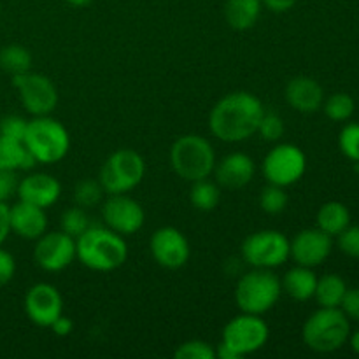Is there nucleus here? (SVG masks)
<instances>
[{
	"label": "nucleus",
	"mask_w": 359,
	"mask_h": 359,
	"mask_svg": "<svg viewBox=\"0 0 359 359\" xmlns=\"http://www.w3.org/2000/svg\"><path fill=\"white\" fill-rule=\"evenodd\" d=\"M263 114L265 107L256 95L233 91L224 95L210 111V132L223 142H242L256 135Z\"/></svg>",
	"instance_id": "1"
},
{
	"label": "nucleus",
	"mask_w": 359,
	"mask_h": 359,
	"mask_svg": "<svg viewBox=\"0 0 359 359\" xmlns=\"http://www.w3.org/2000/svg\"><path fill=\"white\" fill-rule=\"evenodd\" d=\"M76 258L95 272H112L128 258L125 237L104 224H91L76 238Z\"/></svg>",
	"instance_id": "2"
},
{
	"label": "nucleus",
	"mask_w": 359,
	"mask_h": 359,
	"mask_svg": "<svg viewBox=\"0 0 359 359\" xmlns=\"http://www.w3.org/2000/svg\"><path fill=\"white\" fill-rule=\"evenodd\" d=\"M351 335V319L340 307H321L305 321L302 337L314 353H335L346 346Z\"/></svg>",
	"instance_id": "3"
},
{
	"label": "nucleus",
	"mask_w": 359,
	"mask_h": 359,
	"mask_svg": "<svg viewBox=\"0 0 359 359\" xmlns=\"http://www.w3.org/2000/svg\"><path fill=\"white\" fill-rule=\"evenodd\" d=\"M25 147L37 163L53 165L62 161L70 149V137L65 126L51 116H35L28 121L23 139Z\"/></svg>",
	"instance_id": "4"
},
{
	"label": "nucleus",
	"mask_w": 359,
	"mask_h": 359,
	"mask_svg": "<svg viewBox=\"0 0 359 359\" xmlns=\"http://www.w3.org/2000/svg\"><path fill=\"white\" fill-rule=\"evenodd\" d=\"M170 165L179 177L195 182L212 174L216 167V153L205 137L188 133L172 144Z\"/></svg>",
	"instance_id": "5"
},
{
	"label": "nucleus",
	"mask_w": 359,
	"mask_h": 359,
	"mask_svg": "<svg viewBox=\"0 0 359 359\" xmlns=\"http://www.w3.org/2000/svg\"><path fill=\"white\" fill-rule=\"evenodd\" d=\"M283 294L280 279L270 269H252L238 279L235 302L248 314L263 316L276 307Z\"/></svg>",
	"instance_id": "6"
},
{
	"label": "nucleus",
	"mask_w": 359,
	"mask_h": 359,
	"mask_svg": "<svg viewBox=\"0 0 359 359\" xmlns=\"http://www.w3.org/2000/svg\"><path fill=\"white\" fill-rule=\"evenodd\" d=\"M146 175V161L137 151L118 149L105 160L98 182L107 195H121L135 189Z\"/></svg>",
	"instance_id": "7"
},
{
	"label": "nucleus",
	"mask_w": 359,
	"mask_h": 359,
	"mask_svg": "<svg viewBox=\"0 0 359 359\" xmlns=\"http://www.w3.org/2000/svg\"><path fill=\"white\" fill-rule=\"evenodd\" d=\"M242 259L252 269H277L290 259L291 241L277 230H262L242 242Z\"/></svg>",
	"instance_id": "8"
},
{
	"label": "nucleus",
	"mask_w": 359,
	"mask_h": 359,
	"mask_svg": "<svg viewBox=\"0 0 359 359\" xmlns=\"http://www.w3.org/2000/svg\"><path fill=\"white\" fill-rule=\"evenodd\" d=\"M269 325L263 321L262 316L242 312L241 316H235L231 321L226 323L221 342L226 344L238 356L244 358L263 349L269 342Z\"/></svg>",
	"instance_id": "9"
},
{
	"label": "nucleus",
	"mask_w": 359,
	"mask_h": 359,
	"mask_svg": "<svg viewBox=\"0 0 359 359\" xmlns=\"http://www.w3.org/2000/svg\"><path fill=\"white\" fill-rule=\"evenodd\" d=\"M307 170V156L294 144H277L263 160V175L269 184L287 188L300 181Z\"/></svg>",
	"instance_id": "10"
},
{
	"label": "nucleus",
	"mask_w": 359,
	"mask_h": 359,
	"mask_svg": "<svg viewBox=\"0 0 359 359\" xmlns=\"http://www.w3.org/2000/svg\"><path fill=\"white\" fill-rule=\"evenodd\" d=\"M13 86L16 88L23 107L34 116H49L58 105V90L44 74L23 72L13 76Z\"/></svg>",
	"instance_id": "11"
},
{
	"label": "nucleus",
	"mask_w": 359,
	"mask_h": 359,
	"mask_svg": "<svg viewBox=\"0 0 359 359\" xmlns=\"http://www.w3.org/2000/svg\"><path fill=\"white\" fill-rule=\"evenodd\" d=\"M102 219L112 231L128 237L144 226L146 214L137 200L130 198L126 193H121V195H109V198L102 203Z\"/></svg>",
	"instance_id": "12"
},
{
	"label": "nucleus",
	"mask_w": 359,
	"mask_h": 359,
	"mask_svg": "<svg viewBox=\"0 0 359 359\" xmlns=\"http://www.w3.org/2000/svg\"><path fill=\"white\" fill-rule=\"evenodd\" d=\"M34 259L46 272H60L76 259V238L65 231H46L37 238Z\"/></svg>",
	"instance_id": "13"
},
{
	"label": "nucleus",
	"mask_w": 359,
	"mask_h": 359,
	"mask_svg": "<svg viewBox=\"0 0 359 359\" xmlns=\"http://www.w3.org/2000/svg\"><path fill=\"white\" fill-rule=\"evenodd\" d=\"M154 262L168 270H177L188 263L191 249L188 238L174 226H161L153 233L149 242Z\"/></svg>",
	"instance_id": "14"
},
{
	"label": "nucleus",
	"mask_w": 359,
	"mask_h": 359,
	"mask_svg": "<svg viewBox=\"0 0 359 359\" xmlns=\"http://www.w3.org/2000/svg\"><path fill=\"white\" fill-rule=\"evenodd\" d=\"M25 312L34 325L49 328L63 314L62 294L53 284H35L25 294Z\"/></svg>",
	"instance_id": "15"
},
{
	"label": "nucleus",
	"mask_w": 359,
	"mask_h": 359,
	"mask_svg": "<svg viewBox=\"0 0 359 359\" xmlns=\"http://www.w3.org/2000/svg\"><path fill=\"white\" fill-rule=\"evenodd\" d=\"M333 249V237L319 228H309L297 233L291 241V255L297 265L314 269L326 262Z\"/></svg>",
	"instance_id": "16"
},
{
	"label": "nucleus",
	"mask_w": 359,
	"mask_h": 359,
	"mask_svg": "<svg viewBox=\"0 0 359 359\" xmlns=\"http://www.w3.org/2000/svg\"><path fill=\"white\" fill-rule=\"evenodd\" d=\"M16 195L21 202L48 209L58 202L60 195H62V184L53 175L37 172V174L27 175L18 182Z\"/></svg>",
	"instance_id": "17"
},
{
	"label": "nucleus",
	"mask_w": 359,
	"mask_h": 359,
	"mask_svg": "<svg viewBox=\"0 0 359 359\" xmlns=\"http://www.w3.org/2000/svg\"><path fill=\"white\" fill-rule=\"evenodd\" d=\"M256 174V165L252 158L245 153H231L224 156L214 167L216 182L221 188L241 189L252 181Z\"/></svg>",
	"instance_id": "18"
},
{
	"label": "nucleus",
	"mask_w": 359,
	"mask_h": 359,
	"mask_svg": "<svg viewBox=\"0 0 359 359\" xmlns=\"http://www.w3.org/2000/svg\"><path fill=\"white\" fill-rule=\"evenodd\" d=\"M11 231L25 241H37L48 231V216L46 209L32 205L27 202H18L9 207Z\"/></svg>",
	"instance_id": "19"
},
{
	"label": "nucleus",
	"mask_w": 359,
	"mask_h": 359,
	"mask_svg": "<svg viewBox=\"0 0 359 359\" xmlns=\"http://www.w3.org/2000/svg\"><path fill=\"white\" fill-rule=\"evenodd\" d=\"M284 97L294 111L302 112V114H312L323 107L325 91H323L321 84L312 77L298 76L286 84Z\"/></svg>",
	"instance_id": "20"
},
{
	"label": "nucleus",
	"mask_w": 359,
	"mask_h": 359,
	"mask_svg": "<svg viewBox=\"0 0 359 359\" xmlns=\"http://www.w3.org/2000/svg\"><path fill=\"white\" fill-rule=\"evenodd\" d=\"M280 286H283V293H286L293 300L307 302L314 298L316 286H318V276L309 266L297 265L294 269L287 270L284 273Z\"/></svg>",
	"instance_id": "21"
},
{
	"label": "nucleus",
	"mask_w": 359,
	"mask_h": 359,
	"mask_svg": "<svg viewBox=\"0 0 359 359\" xmlns=\"http://www.w3.org/2000/svg\"><path fill=\"white\" fill-rule=\"evenodd\" d=\"M262 0H226L224 18L233 30H249L262 14Z\"/></svg>",
	"instance_id": "22"
},
{
	"label": "nucleus",
	"mask_w": 359,
	"mask_h": 359,
	"mask_svg": "<svg viewBox=\"0 0 359 359\" xmlns=\"http://www.w3.org/2000/svg\"><path fill=\"white\" fill-rule=\"evenodd\" d=\"M37 165L23 142L0 135V170H30Z\"/></svg>",
	"instance_id": "23"
},
{
	"label": "nucleus",
	"mask_w": 359,
	"mask_h": 359,
	"mask_svg": "<svg viewBox=\"0 0 359 359\" xmlns=\"http://www.w3.org/2000/svg\"><path fill=\"white\" fill-rule=\"evenodd\" d=\"M316 221H318L319 230L328 233L330 237H339L351 224V212L346 203L332 200V202L323 203L321 209L318 210Z\"/></svg>",
	"instance_id": "24"
},
{
	"label": "nucleus",
	"mask_w": 359,
	"mask_h": 359,
	"mask_svg": "<svg viewBox=\"0 0 359 359\" xmlns=\"http://www.w3.org/2000/svg\"><path fill=\"white\" fill-rule=\"evenodd\" d=\"M347 291L346 280L337 273H326L318 279L314 298L318 300L319 307H340L344 294Z\"/></svg>",
	"instance_id": "25"
},
{
	"label": "nucleus",
	"mask_w": 359,
	"mask_h": 359,
	"mask_svg": "<svg viewBox=\"0 0 359 359\" xmlns=\"http://www.w3.org/2000/svg\"><path fill=\"white\" fill-rule=\"evenodd\" d=\"M221 188L217 182L209 181V179H200V181L191 182L189 189V202L195 209L209 212L219 205Z\"/></svg>",
	"instance_id": "26"
},
{
	"label": "nucleus",
	"mask_w": 359,
	"mask_h": 359,
	"mask_svg": "<svg viewBox=\"0 0 359 359\" xmlns=\"http://www.w3.org/2000/svg\"><path fill=\"white\" fill-rule=\"evenodd\" d=\"M32 67V55L20 44H11L0 49V69L11 76L28 72Z\"/></svg>",
	"instance_id": "27"
},
{
	"label": "nucleus",
	"mask_w": 359,
	"mask_h": 359,
	"mask_svg": "<svg viewBox=\"0 0 359 359\" xmlns=\"http://www.w3.org/2000/svg\"><path fill=\"white\" fill-rule=\"evenodd\" d=\"M323 109H325V114L328 116L332 121H347L351 119V116L354 114V98L347 93H335L328 98L326 102H323Z\"/></svg>",
	"instance_id": "28"
},
{
	"label": "nucleus",
	"mask_w": 359,
	"mask_h": 359,
	"mask_svg": "<svg viewBox=\"0 0 359 359\" xmlns=\"http://www.w3.org/2000/svg\"><path fill=\"white\" fill-rule=\"evenodd\" d=\"M60 226H62V231H65L67 235L77 238L81 233H84V231L91 226V221L86 209L76 205L70 207V209H67L65 212L62 214V217H60Z\"/></svg>",
	"instance_id": "29"
},
{
	"label": "nucleus",
	"mask_w": 359,
	"mask_h": 359,
	"mask_svg": "<svg viewBox=\"0 0 359 359\" xmlns=\"http://www.w3.org/2000/svg\"><path fill=\"white\" fill-rule=\"evenodd\" d=\"M104 188L98 181L93 179H84V181L77 182L74 188V202L76 205L83 207V209H90V207L98 205L104 196Z\"/></svg>",
	"instance_id": "30"
},
{
	"label": "nucleus",
	"mask_w": 359,
	"mask_h": 359,
	"mask_svg": "<svg viewBox=\"0 0 359 359\" xmlns=\"http://www.w3.org/2000/svg\"><path fill=\"white\" fill-rule=\"evenodd\" d=\"M287 202H290V196H287V193L280 186L269 184L259 193V207L266 214H272V216L284 212V209L287 207Z\"/></svg>",
	"instance_id": "31"
},
{
	"label": "nucleus",
	"mask_w": 359,
	"mask_h": 359,
	"mask_svg": "<svg viewBox=\"0 0 359 359\" xmlns=\"http://www.w3.org/2000/svg\"><path fill=\"white\" fill-rule=\"evenodd\" d=\"M175 359H216V349L203 340H188L174 353Z\"/></svg>",
	"instance_id": "32"
},
{
	"label": "nucleus",
	"mask_w": 359,
	"mask_h": 359,
	"mask_svg": "<svg viewBox=\"0 0 359 359\" xmlns=\"http://www.w3.org/2000/svg\"><path fill=\"white\" fill-rule=\"evenodd\" d=\"M339 147L346 158L359 163V123H347L339 135Z\"/></svg>",
	"instance_id": "33"
},
{
	"label": "nucleus",
	"mask_w": 359,
	"mask_h": 359,
	"mask_svg": "<svg viewBox=\"0 0 359 359\" xmlns=\"http://www.w3.org/2000/svg\"><path fill=\"white\" fill-rule=\"evenodd\" d=\"M259 137L269 142H277L279 139H283L284 135V121L279 114L276 112H265L259 121L258 132Z\"/></svg>",
	"instance_id": "34"
},
{
	"label": "nucleus",
	"mask_w": 359,
	"mask_h": 359,
	"mask_svg": "<svg viewBox=\"0 0 359 359\" xmlns=\"http://www.w3.org/2000/svg\"><path fill=\"white\" fill-rule=\"evenodd\" d=\"M27 126H28L27 119L16 114H9L6 116V118L0 119V135L7 137V139H14L23 142L25 133H27Z\"/></svg>",
	"instance_id": "35"
},
{
	"label": "nucleus",
	"mask_w": 359,
	"mask_h": 359,
	"mask_svg": "<svg viewBox=\"0 0 359 359\" xmlns=\"http://www.w3.org/2000/svg\"><path fill=\"white\" fill-rule=\"evenodd\" d=\"M339 248L344 255L349 258L359 259V224L356 226H347L342 233L339 235Z\"/></svg>",
	"instance_id": "36"
},
{
	"label": "nucleus",
	"mask_w": 359,
	"mask_h": 359,
	"mask_svg": "<svg viewBox=\"0 0 359 359\" xmlns=\"http://www.w3.org/2000/svg\"><path fill=\"white\" fill-rule=\"evenodd\" d=\"M340 311L353 321H359V287H347L344 300L340 304Z\"/></svg>",
	"instance_id": "37"
},
{
	"label": "nucleus",
	"mask_w": 359,
	"mask_h": 359,
	"mask_svg": "<svg viewBox=\"0 0 359 359\" xmlns=\"http://www.w3.org/2000/svg\"><path fill=\"white\" fill-rule=\"evenodd\" d=\"M18 175L13 170H0V202H7L18 191Z\"/></svg>",
	"instance_id": "38"
},
{
	"label": "nucleus",
	"mask_w": 359,
	"mask_h": 359,
	"mask_svg": "<svg viewBox=\"0 0 359 359\" xmlns=\"http://www.w3.org/2000/svg\"><path fill=\"white\" fill-rule=\"evenodd\" d=\"M14 272H16V262H14L13 255L0 248V287L11 283Z\"/></svg>",
	"instance_id": "39"
},
{
	"label": "nucleus",
	"mask_w": 359,
	"mask_h": 359,
	"mask_svg": "<svg viewBox=\"0 0 359 359\" xmlns=\"http://www.w3.org/2000/svg\"><path fill=\"white\" fill-rule=\"evenodd\" d=\"M11 233V216L7 202H0V245L7 241Z\"/></svg>",
	"instance_id": "40"
},
{
	"label": "nucleus",
	"mask_w": 359,
	"mask_h": 359,
	"mask_svg": "<svg viewBox=\"0 0 359 359\" xmlns=\"http://www.w3.org/2000/svg\"><path fill=\"white\" fill-rule=\"evenodd\" d=\"M49 328L53 330V333H55L56 337H69L74 330V323L72 319L65 318V316L62 314L51 326H49Z\"/></svg>",
	"instance_id": "41"
},
{
	"label": "nucleus",
	"mask_w": 359,
	"mask_h": 359,
	"mask_svg": "<svg viewBox=\"0 0 359 359\" xmlns=\"http://www.w3.org/2000/svg\"><path fill=\"white\" fill-rule=\"evenodd\" d=\"M298 0H262L263 6L270 9L272 13H286L297 6Z\"/></svg>",
	"instance_id": "42"
},
{
	"label": "nucleus",
	"mask_w": 359,
	"mask_h": 359,
	"mask_svg": "<svg viewBox=\"0 0 359 359\" xmlns=\"http://www.w3.org/2000/svg\"><path fill=\"white\" fill-rule=\"evenodd\" d=\"M216 358L219 359H241L237 353H235L233 349H230V347L226 346V344L221 342L219 346L216 347Z\"/></svg>",
	"instance_id": "43"
},
{
	"label": "nucleus",
	"mask_w": 359,
	"mask_h": 359,
	"mask_svg": "<svg viewBox=\"0 0 359 359\" xmlns=\"http://www.w3.org/2000/svg\"><path fill=\"white\" fill-rule=\"evenodd\" d=\"M349 344H351V349L359 356V330H356L354 333L349 335Z\"/></svg>",
	"instance_id": "44"
},
{
	"label": "nucleus",
	"mask_w": 359,
	"mask_h": 359,
	"mask_svg": "<svg viewBox=\"0 0 359 359\" xmlns=\"http://www.w3.org/2000/svg\"><path fill=\"white\" fill-rule=\"evenodd\" d=\"M65 2L70 4V6H74V7H84V6H88V4L93 2V0H65Z\"/></svg>",
	"instance_id": "45"
}]
</instances>
